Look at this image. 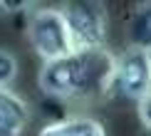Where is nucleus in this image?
<instances>
[{"instance_id": "nucleus-2", "label": "nucleus", "mask_w": 151, "mask_h": 136, "mask_svg": "<svg viewBox=\"0 0 151 136\" xmlns=\"http://www.w3.org/2000/svg\"><path fill=\"white\" fill-rule=\"evenodd\" d=\"M25 35H27L32 52L42 62H52L74 52V42L70 30H67V22L62 17L60 8H55V5L30 10Z\"/></svg>"}, {"instance_id": "nucleus-1", "label": "nucleus", "mask_w": 151, "mask_h": 136, "mask_svg": "<svg viewBox=\"0 0 151 136\" xmlns=\"http://www.w3.org/2000/svg\"><path fill=\"white\" fill-rule=\"evenodd\" d=\"M114 52L102 49H74L72 54L52 62H42L37 84L47 99L57 102H89L109 94Z\"/></svg>"}, {"instance_id": "nucleus-3", "label": "nucleus", "mask_w": 151, "mask_h": 136, "mask_svg": "<svg viewBox=\"0 0 151 136\" xmlns=\"http://www.w3.org/2000/svg\"><path fill=\"white\" fill-rule=\"evenodd\" d=\"M74 49H102L109 40V15L99 0H74L60 5Z\"/></svg>"}, {"instance_id": "nucleus-8", "label": "nucleus", "mask_w": 151, "mask_h": 136, "mask_svg": "<svg viewBox=\"0 0 151 136\" xmlns=\"http://www.w3.org/2000/svg\"><path fill=\"white\" fill-rule=\"evenodd\" d=\"M17 57L10 52V49H3L0 47V87H10V82L17 77Z\"/></svg>"}, {"instance_id": "nucleus-6", "label": "nucleus", "mask_w": 151, "mask_h": 136, "mask_svg": "<svg viewBox=\"0 0 151 136\" xmlns=\"http://www.w3.org/2000/svg\"><path fill=\"white\" fill-rule=\"evenodd\" d=\"M37 136H106V126L94 116H65V119L47 121Z\"/></svg>"}, {"instance_id": "nucleus-5", "label": "nucleus", "mask_w": 151, "mask_h": 136, "mask_svg": "<svg viewBox=\"0 0 151 136\" xmlns=\"http://www.w3.org/2000/svg\"><path fill=\"white\" fill-rule=\"evenodd\" d=\"M30 119V104L10 87H0V136H22Z\"/></svg>"}, {"instance_id": "nucleus-4", "label": "nucleus", "mask_w": 151, "mask_h": 136, "mask_svg": "<svg viewBox=\"0 0 151 136\" xmlns=\"http://www.w3.org/2000/svg\"><path fill=\"white\" fill-rule=\"evenodd\" d=\"M149 94H151V52L127 47L122 54H114V69H111L106 97H122L136 104Z\"/></svg>"}, {"instance_id": "nucleus-7", "label": "nucleus", "mask_w": 151, "mask_h": 136, "mask_svg": "<svg viewBox=\"0 0 151 136\" xmlns=\"http://www.w3.org/2000/svg\"><path fill=\"white\" fill-rule=\"evenodd\" d=\"M127 37H129V47L149 49V42H151V8H149V3L136 5L134 15L127 22Z\"/></svg>"}, {"instance_id": "nucleus-9", "label": "nucleus", "mask_w": 151, "mask_h": 136, "mask_svg": "<svg viewBox=\"0 0 151 136\" xmlns=\"http://www.w3.org/2000/svg\"><path fill=\"white\" fill-rule=\"evenodd\" d=\"M149 102H151V94L136 102V107H139V119H141V124H144V129H149V126H151V116H149Z\"/></svg>"}]
</instances>
